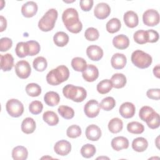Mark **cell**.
Returning a JSON list of instances; mask_svg holds the SVG:
<instances>
[{"label": "cell", "instance_id": "ba28073f", "mask_svg": "<svg viewBox=\"0 0 160 160\" xmlns=\"http://www.w3.org/2000/svg\"><path fill=\"white\" fill-rule=\"evenodd\" d=\"M15 72L16 75L19 78L26 79L31 74V68L28 61L25 60H21L16 64Z\"/></svg>", "mask_w": 160, "mask_h": 160}, {"label": "cell", "instance_id": "ee69618b", "mask_svg": "<svg viewBox=\"0 0 160 160\" xmlns=\"http://www.w3.org/2000/svg\"><path fill=\"white\" fill-rule=\"evenodd\" d=\"M43 105L39 101H33L29 106V110L32 114H38L42 111Z\"/></svg>", "mask_w": 160, "mask_h": 160}, {"label": "cell", "instance_id": "44dd1931", "mask_svg": "<svg viewBox=\"0 0 160 160\" xmlns=\"http://www.w3.org/2000/svg\"><path fill=\"white\" fill-rule=\"evenodd\" d=\"M112 44L118 49H125L129 45V39L126 35L119 34L113 38Z\"/></svg>", "mask_w": 160, "mask_h": 160}, {"label": "cell", "instance_id": "e575fe53", "mask_svg": "<svg viewBox=\"0 0 160 160\" xmlns=\"http://www.w3.org/2000/svg\"><path fill=\"white\" fill-rule=\"evenodd\" d=\"M145 122H146L148 126L151 129H154L159 128L160 124V118L159 114L156 111H154Z\"/></svg>", "mask_w": 160, "mask_h": 160}, {"label": "cell", "instance_id": "f5cc1de1", "mask_svg": "<svg viewBox=\"0 0 160 160\" xmlns=\"http://www.w3.org/2000/svg\"><path fill=\"white\" fill-rule=\"evenodd\" d=\"M153 73L156 77L159 78V65L158 64L153 68Z\"/></svg>", "mask_w": 160, "mask_h": 160}, {"label": "cell", "instance_id": "74e56055", "mask_svg": "<svg viewBox=\"0 0 160 160\" xmlns=\"http://www.w3.org/2000/svg\"><path fill=\"white\" fill-rule=\"evenodd\" d=\"M96 149L95 146L91 144H86L81 149V154L85 158H92L96 153Z\"/></svg>", "mask_w": 160, "mask_h": 160}, {"label": "cell", "instance_id": "8fae6325", "mask_svg": "<svg viewBox=\"0 0 160 160\" xmlns=\"http://www.w3.org/2000/svg\"><path fill=\"white\" fill-rule=\"evenodd\" d=\"M82 76L85 81L93 82L96 80L99 76L98 69L95 65L88 64L85 70L82 72Z\"/></svg>", "mask_w": 160, "mask_h": 160}, {"label": "cell", "instance_id": "e0dca14e", "mask_svg": "<svg viewBox=\"0 0 160 160\" xmlns=\"http://www.w3.org/2000/svg\"><path fill=\"white\" fill-rule=\"evenodd\" d=\"M127 62L126 56L122 53H115L111 58V66L115 69H121L124 68Z\"/></svg>", "mask_w": 160, "mask_h": 160}, {"label": "cell", "instance_id": "7a4b0ae2", "mask_svg": "<svg viewBox=\"0 0 160 160\" xmlns=\"http://www.w3.org/2000/svg\"><path fill=\"white\" fill-rule=\"evenodd\" d=\"M69 76V69L64 65H60L56 69H52L48 73L46 81L49 84L56 86L68 80Z\"/></svg>", "mask_w": 160, "mask_h": 160}, {"label": "cell", "instance_id": "d6986e66", "mask_svg": "<svg viewBox=\"0 0 160 160\" xmlns=\"http://www.w3.org/2000/svg\"><path fill=\"white\" fill-rule=\"evenodd\" d=\"M123 19L125 24L131 28L136 27L139 23L138 16L132 11H128L126 12L124 14Z\"/></svg>", "mask_w": 160, "mask_h": 160}, {"label": "cell", "instance_id": "d4e9b609", "mask_svg": "<svg viewBox=\"0 0 160 160\" xmlns=\"http://www.w3.org/2000/svg\"><path fill=\"white\" fill-rule=\"evenodd\" d=\"M45 103L49 106H55L58 105L60 101V97L58 93L54 91H48L44 96Z\"/></svg>", "mask_w": 160, "mask_h": 160}, {"label": "cell", "instance_id": "1f68e13d", "mask_svg": "<svg viewBox=\"0 0 160 160\" xmlns=\"http://www.w3.org/2000/svg\"><path fill=\"white\" fill-rule=\"evenodd\" d=\"M112 88V84L110 79H103L97 84V91L101 94L109 92Z\"/></svg>", "mask_w": 160, "mask_h": 160}, {"label": "cell", "instance_id": "ffe728a7", "mask_svg": "<svg viewBox=\"0 0 160 160\" xmlns=\"http://www.w3.org/2000/svg\"><path fill=\"white\" fill-rule=\"evenodd\" d=\"M1 68L3 71H11L14 66V58L10 53L0 54Z\"/></svg>", "mask_w": 160, "mask_h": 160}, {"label": "cell", "instance_id": "83f0119b", "mask_svg": "<svg viewBox=\"0 0 160 160\" xmlns=\"http://www.w3.org/2000/svg\"><path fill=\"white\" fill-rule=\"evenodd\" d=\"M42 119L48 125L53 126H56L59 122V118L58 115L52 111H48L44 112Z\"/></svg>", "mask_w": 160, "mask_h": 160}, {"label": "cell", "instance_id": "30bf717a", "mask_svg": "<svg viewBox=\"0 0 160 160\" xmlns=\"http://www.w3.org/2000/svg\"><path fill=\"white\" fill-rule=\"evenodd\" d=\"M111 12V8L106 2H99L97 4L94 9V16L99 19H106Z\"/></svg>", "mask_w": 160, "mask_h": 160}, {"label": "cell", "instance_id": "9c48e42d", "mask_svg": "<svg viewBox=\"0 0 160 160\" xmlns=\"http://www.w3.org/2000/svg\"><path fill=\"white\" fill-rule=\"evenodd\" d=\"M100 106L95 99L88 101L84 106V112L86 116L90 118L96 117L100 111Z\"/></svg>", "mask_w": 160, "mask_h": 160}, {"label": "cell", "instance_id": "bcb514c9", "mask_svg": "<svg viewBox=\"0 0 160 160\" xmlns=\"http://www.w3.org/2000/svg\"><path fill=\"white\" fill-rule=\"evenodd\" d=\"M134 40L139 44H144L147 42L146 31L138 30L136 31L133 36Z\"/></svg>", "mask_w": 160, "mask_h": 160}, {"label": "cell", "instance_id": "d6a6232c", "mask_svg": "<svg viewBox=\"0 0 160 160\" xmlns=\"http://www.w3.org/2000/svg\"><path fill=\"white\" fill-rule=\"evenodd\" d=\"M127 130L130 133L134 134H139L144 132V127L142 125V124L139 122L132 121L128 124Z\"/></svg>", "mask_w": 160, "mask_h": 160}, {"label": "cell", "instance_id": "8d00e7d4", "mask_svg": "<svg viewBox=\"0 0 160 160\" xmlns=\"http://www.w3.org/2000/svg\"><path fill=\"white\" fill-rule=\"evenodd\" d=\"M26 93L31 97H37L41 93V88L36 83H29L26 86Z\"/></svg>", "mask_w": 160, "mask_h": 160}, {"label": "cell", "instance_id": "9a60e30c", "mask_svg": "<svg viewBox=\"0 0 160 160\" xmlns=\"http://www.w3.org/2000/svg\"><path fill=\"white\" fill-rule=\"evenodd\" d=\"M85 133L87 139L92 141H98L102 134L101 129L95 124L89 125L86 129Z\"/></svg>", "mask_w": 160, "mask_h": 160}, {"label": "cell", "instance_id": "3957f363", "mask_svg": "<svg viewBox=\"0 0 160 160\" xmlns=\"http://www.w3.org/2000/svg\"><path fill=\"white\" fill-rule=\"evenodd\" d=\"M62 93L66 98L76 102H82L87 96V92L84 88L72 84L66 85L62 89Z\"/></svg>", "mask_w": 160, "mask_h": 160}, {"label": "cell", "instance_id": "b9f144b4", "mask_svg": "<svg viewBox=\"0 0 160 160\" xmlns=\"http://www.w3.org/2000/svg\"><path fill=\"white\" fill-rule=\"evenodd\" d=\"M84 36L87 40L90 41H96L99 38V33L97 29L90 27L85 31Z\"/></svg>", "mask_w": 160, "mask_h": 160}, {"label": "cell", "instance_id": "7dc6e473", "mask_svg": "<svg viewBox=\"0 0 160 160\" xmlns=\"http://www.w3.org/2000/svg\"><path fill=\"white\" fill-rule=\"evenodd\" d=\"M12 45V41L11 39L9 38H2L0 39V51L4 52L8 51Z\"/></svg>", "mask_w": 160, "mask_h": 160}, {"label": "cell", "instance_id": "5bb4252c", "mask_svg": "<svg viewBox=\"0 0 160 160\" xmlns=\"http://www.w3.org/2000/svg\"><path fill=\"white\" fill-rule=\"evenodd\" d=\"M86 54L92 61H98L103 56V50L97 45H90L86 49Z\"/></svg>", "mask_w": 160, "mask_h": 160}, {"label": "cell", "instance_id": "7c38bea8", "mask_svg": "<svg viewBox=\"0 0 160 160\" xmlns=\"http://www.w3.org/2000/svg\"><path fill=\"white\" fill-rule=\"evenodd\" d=\"M54 150L57 154L64 156L68 155L71 152V144L66 140H60L55 143Z\"/></svg>", "mask_w": 160, "mask_h": 160}, {"label": "cell", "instance_id": "4316f807", "mask_svg": "<svg viewBox=\"0 0 160 160\" xmlns=\"http://www.w3.org/2000/svg\"><path fill=\"white\" fill-rule=\"evenodd\" d=\"M69 39L68 35L63 31L57 32L53 36V41L55 45L59 47L65 46L68 43Z\"/></svg>", "mask_w": 160, "mask_h": 160}, {"label": "cell", "instance_id": "c3c4849f", "mask_svg": "<svg viewBox=\"0 0 160 160\" xmlns=\"http://www.w3.org/2000/svg\"><path fill=\"white\" fill-rule=\"evenodd\" d=\"M147 42H156L159 39V33L153 29H149L146 31Z\"/></svg>", "mask_w": 160, "mask_h": 160}, {"label": "cell", "instance_id": "603a6c76", "mask_svg": "<svg viewBox=\"0 0 160 160\" xmlns=\"http://www.w3.org/2000/svg\"><path fill=\"white\" fill-rule=\"evenodd\" d=\"M148 142L142 137H138L135 138L132 142V148L136 152H143L148 148Z\"/></svg>", "mask_w": 160, "mask_h": 160}, {"label": "cell", "instance_id": "7402d4cb", "mask_svg": "<svg viewBox=\"0 0 160 160\" xmlns=\"http://www.w3.org/2000/svg\"><path fill=\"white\" fill-rule=\"evenodd\" d=\"M36 122L32 118H25L21 124V130L25 134H31L36 129Z\"/></svg>", "mask_w": 160, "mask_h": 160}, {"label": "cell", "instance_id": "d590c367", "mask_svg": "<svg viewBox=\"0 0 160 160\" xmlns=\"http://www.w3.org/2000/svg\"><path fill=\"white\" fill-rule=\"evenodd\" d=\"M15 52L16 55L21 58L29 56L28 46L26 42H19L16 46Z\"/></svg>", "mask_w": 160, "mask_h": 160}, {"label": "cell", "instance_id": "816d5d0a", "mask_svg": "<svg viewBox=\"0 0 160 160\" xmlns=\"http://www.w3.org/2000/svg\"><path fill=\"white\" fill-rule=\"evenodd\" d=\"M0 31L2 32L4 31L7 27V21L4 17L2 16H0Z\"/></svg>", "mask_w": 160, "mask_h": 160}, {"label": "cell", "instance_id": "f1b7e54d", "mask_svg": "<svg viewBox=\"0 0 160 160\" xmlns=\"http://www.w3.org/2000/svg\"><path fill=\"white\" fill-rule=\"evenodd\" d=\"M123 128V122L122 120L118 118L111 119L108 123V129L112 133L119 132Z\"/></svg>", "mask_w": 160, "mask_h": 160}, {"label": "cell", "instance_id": "db71d44e", "mask_svg": "<svg viewBox=\"0 0 160 160\" xmlns=\"http://www.w3.org/2000/svg\"><path fill=\"white\" fill-rule=\"evenodd\" d=\"M101 158H107V159H109V158H107V157H99V158H98L97 159H101Z\"/></svg>", "mask_w": 160, "mask_h": 160}, {"label": "cell", "instance_id": "277c9868", "mask_svg": "<svg viewBox=\"0 0 160 160\" xmlns=\"http://www.w3.org/2000/svg\"><path fill=\"white\" fill-rule=\"evenodd\" d=\"M58 13L56 9H49L38 22V27L42 31H51L55 25Z\"/></svg>", "mask_w": 160, "mask_h": 160}, {"label": "cell", "instance_id": "836d02e7", "mask_svg": "<svg viewBox=\"0 0 160 160\" xmlns=\"http://www.w3.org/2000/svg\"><path fill=\"white\" fill-rule=\"evenodd\" d=\"M32 66L37 71L42 72L46 69L48 62L45 58L42 56H38L34 59L32 62Z\"/></svg>", "mask_w": 160, "mask_h": 160}, {"label": "cell", "instance_id": "ac0fdd59", "mask_svg": "<svg viewBox=\"0 0 160 160\" xmlns=\"http://www.w3.org/2000/svg\"><path fill=\"white\" fill-rule=\"evenodd\" d=\"M111 144L114 150L119 151L123 149L128 148L129 141L124 136H117L112 139Z\"/></svg>", "mask_w": 160, "mask_h": 160}, {"label": "cell", "instance_id": "4dcf8cb0", "mask_svg": "<svg viewBox=\"0 0 160 160\" xmlns=\"http://www.w3.org/2000/svg\"><path fill=\"white\" fill-rule=\"evenodd\" d=\"M121 27V23L119 19L113 18L108 21L106 25V30L108 32L113 34L118 32Z\"/></svg>", "mask_w": 160, "mask_h": 160}, {"label": "cell", "instance_id": "5b68a950", "mask_svg": "<svg viewBox=\"0 0 160 160\" xmlns=\"http://www.w3.org/2000/svg\"><path fill=\"white\" fill-rule=\"evenodd\" d=\"M131 59L132 64L140 69L148 68L152 61V57L149 54L139 49L132 53Z\"/></svg>", "mask_w": 160, "mask_h": 160}, {"label": "cell", "instance_id": "f35d334b", "mask_svg": "<svg viewBox=\"0 0 160 160\" xmlns=\"http://www.w3.org/2000/svg\"><path fill=\"white\" fill-rule=\"evenodd\" d=\"M58 111L59 114L66 119H72L74 116V111L73 109L68 106H60L58 109Z\"/></svg>", "mask_w": 160, "mask_h": 160}, {"label": "cell", "instance_id": "7bdbcfd3", "mask_svg": "<svg viewBox=\"0 0 160 160\" xmlns=\"http://www.w3.org/2000/svg\"><path fill=\"white\" fill-rule=\"evenodd\" d=\"M26 42L28 46L29 56H33L39 52L41 47L38 42L36 41H28Z\"/></svg>", "mask_w": 160, "mask_h": 160}, {"label": "cell", "instance_id": "f6af8a7d", "mask_svg": "<svg viewBox=\"0 0 160 160\" xmlns=\"http://www.w3.org/2000/svg\"><path fill=\"white\" fill-rule=\"evenodd\" d=\"M154 111V109L151 107L144 106L140 109L139 112V116L142 121H146Z\"/></svg>", "mask_w": 160, "mask_h": 160}, {"label": "cell", "instance_id": "52a82bcc", "mask_svg": "<svg viewBox=\"0 0 160 160\" xmlns=\"http://www.w3.org/2000/svg\"><path fill=\"white\" fill-rule=\"evenodd\" d=\"M142 21L144 24L148 26H156L159 22V14L155 9H148L143 13Z\"/></svg>", "mask_w": 160, "mask_h": 160}, {"label": "cell", "instance_id": "8992f818", "mask_svg": "<svg viewBox=\"0 0 160 160\" xmlns=\"http://www.w3.org/2000/svg\"><path fill=\"white\" fill-rule=\"evenodd\" d=\"M6 109L8 113L13 118L21 116L24 112V106L22 103L16 99L8 100L6 104Z\"/></svg>", "mask_w": 160, "mask_h": 160}, {"label": "cell", "instance_id": "681fc988", "mask_svg": "<svg viewBox=\"0 0 160 160\" xmlns=\"http://www.w3.org/2000/svg\"><path fill=\"white\" fill-rule=\"evenodd\" d=\"M147 96L151 99L159 100L160 98V89H149L146 92Z\"/></svg>", "mask_w": 160, "mask_h": 160}, {"label": "cell", "instance_id": "4fadbf2b", "mask_svg": "<svg viewBox=\"0 0 160 160\" xmlns=\"http://www.w3.org/2000/svg\"><path fill=\"white\" fill-rule=\"evenodd\" d=\"M119 112L120 115L124 118H131L135 114L136 108L132 102H125L120 106Z\"/></svg>", "mask_w": 160, "mask_h": 160}, {"label": "cell", "instance_id": "2e32d148", "mask_svg": "<svg viewBox=\"0 0 160 160\" xmlns=\"http://www.w3.org/2000/svg\"><path fill=\"white\" fill-rule=\"evenodd\" d=\"M38 8L36 2L34 1H28L22 6L21 13L26 18H31L36 14Z\"/></svg>", "mask_w": 160, "mask_h": 160}, {"label": "cell", "instance_id": "60d3db41", "mask_svg": "<svg viewBox=\"0 0 160 160\" xmlns=\"http://www.w3.org/2000/svg\"><path fill=\"white\" fill-rule=\"evenodd\" d=\"M81 129L76 124H73L68 127L66 131L67 136L70 138H76L81 135Z\"/></svg>", "mask_w": 160, "mask_h": 160}, {"label": "cell", "instance_id": "f546056e", "mask_svg": "<svg viewBox=\"0 0 160 160\" xmlns=\"http://www.w3.org/2000/svg\"><path fill=\"white\" fill-rule=\"evenodd\" d=\"M86 60L81 57H75L71 61V66L76 71L82 72L87 67Z\"/></svg>", "mask_w": 160, "mask_h": 160}, {"label": "cell", "instance_id": "484cf974", "mask_svg": "<svg viewBox=\"0 0 160 160\" xmlns=\"http://www.w3.org/2000/svg\"><path fill=\"white\" fill-rule=\"evenodd\" d=\"M111 81L112 84V87L116 89L123 88L127 82L125 75L122 73H116L113 74L111 78Z\"/></svg>", "mask_w": 160, "mask_h": 160}, {"label": "cell", "instance_id": "ab89813d", "mask_svg": "<svg viewBox=\"0 0 160 160\" xmlns=\"http://www.w3.org/2000/svg\"><path fill=\"white\" fill-rule=\"evenodd\" d=\"M99 106L100 108H101L104 111H111L115 107L116 101L112 97L108 96L102 99L99 104Z\"/></svg>", "mask_w": 160, "mask_h": 160}, {"label": "cell", "instance_id": "f907efd6", "mask_svg": "<svg viewBox=\"0 0 160 160\" xmlns=\"http://www.w3.org/2000/svg\"><path fill=\"white\" fill-rule=\"evenodd\" d=\"M93 2L92 0H81L79 2V5L82 11H89L92 8Z\"/></svg>", "mask_w": 160, "mask_h": 160}, {"label": "cell", "instance_id": "cb8c5ba5", "mask_svg": "<svg viewBox=\"0 0 160 160\" xmlns=\"http://www.w3.org/2000/svg\"><path fill=\"white\" fill-rule=\"evenodd\" d=\"M28 156L27 149L22 146H18L12 151V157L14 160H25Z\"/></svg>", "mask_w": 160, "mask_h": 160}, {"label": "cell", "instance_id": "6da1fadb", "mask_svg": "<svg viewBox=\"0 0 160 160\" xmlns=\"http://www.w3.org/2000/svg\"><path fill=\"white\" fill-rule=\"evenodd\" d=\"M62 20L69 32L77 34L82 30V24L76 9L70 8L64 10L62 14Z\"/></svg>", "mask_w": 160, "mask_h": 160}]
</instances>
